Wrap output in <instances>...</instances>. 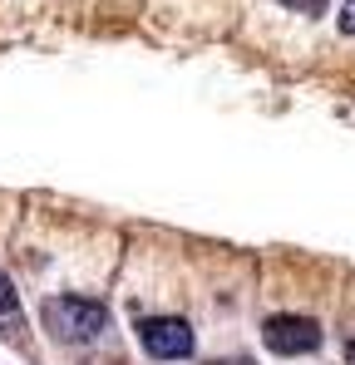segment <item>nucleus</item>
Here are the masks:
<instances>
[{"label": "nucleus", "mask_w": 355, "mask_h": 365, "mask_svg": "<svg viewBox=\"0 0 355 365\" xmlns=\"http://www.w3.org/2000/svg\"><path fill=\"white\" fill-rule=\"evenodd\" d=\"M45 326L55 331L59 341L84 346V341H94L109 326V316H104V306L89 302V297H55V302H45Z\"/></svg>", "instance_id": "obj_1"}, {"label": "nucleus", "mask_w": 355, "mask_h": 365, "mask_svg": "<svg viewBox=\"0 0 355 365\" xmlns=\"http://www.w3.org/2000/svg\"><path fill=\"white\" fill-rule=\"evenodd\" d=\"M262 341L272 356H311L321 346V326L311 316H296V311H282V316H267L262 321Z\"/></svg>", "instance_id": "obj_2"}, {"label": "nucleus", "mask_w": 355, "mask_h": 365, "mask_svg": "<svg viewBox=\"0 0 355 365\" xmlns=\"http://www.w3.org/2000/svg\"><path fill=\"white\" fill-rule=\"evenodd\" d=\"M138 341H143V351L158 356V361H182V356H192V326L178 321V316H143V321H138Z\"/></svg>", "instance_id": "obj_3"}, {"label": "nucleus", "mask_w": 355, "mask_h": 365, "mask_svg": "<svg viewBox=\"0 0 355 365\" xmlns=\"http://www.w3.org/2000/svg\"><path fill=\"white\" fill-rule=\"evenodd\" d=\"M20 311V297H15V287H10V277L0 272V321H10Z\"/></svg>", "instance_id": "obj_4"}, {"label": "nucleus", "mask_w": 355, "mask_h": 365, "mask_svg": "<svg viewBox=\"0 0 355 365\" xmlns=\"http://www.w3.org/2000/svg\"><path fill=\"white\" fill-rule=\"evenodd\" d=\"M282 5H287V10H301V15H311V20L326 10V0H282Z\"/></svg>", "instance_id": "obj_5"}, {"label": "nucleus", "mask_w": 355, "mask_h": 365, "mask_svg": "<svg viewBox=\"0 0 355 365\" xmlns=\"http://www.w3.org/2000/svg\"><path fill=\"white\" fill-rule=\"evenodd\" d=\"M336 25H341V35H355V0L341 5V20H336Z\"/></svg>", "instance_id": "obj_6"}, {"label": "nucleus", "mask_w": 355, "mask_h": 365, "mask_svg": "<svg viewBox=\"0 0 355 365\" xmlns=\"http://www.w3.org/2000/svg\"><path fill=\"white\" fill-rule=\"evenodd\" d=\"M346 361H351V365H355V346H351V356H346Z\"/></svg>", "instance_id": "obj_7"}, {"label": "nucleus", "mask_w": 355, "mask_h": 365, "mask_svg": "<svg viewBox=\"0 0 355 365\" xmlns=\"http://www.w3.org/2000/svg\"><path fill=\"white\" fill-rule=\"evenodd\" d=\"M227 365H252V361H227Z\"/></svg>", "instance_id": "obj_8"}]
</instances>
